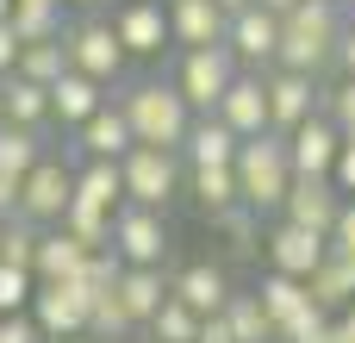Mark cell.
<instances>
[{
  "instance_id": "2e32d148",
  "label": "cell",
  "mask_w": 355,
  "mask_h": 343,
  "mask_svg": "<svg viewBox=\"0 0 355 343\" xmlns=\"http://www.w3.org/2000/svg\"><path fill=\"white\" fill-rule=\"evenodd\" d=\"M324 256H331L324 237H312V231H300V225H287V219L268 231V262H275V275H287V281H306Z\"/></svg>"
},
{
  "instance_id": "277c9868",
  "label": "cell",
  "mask_w": 355,
  "mask_h": 343,
  "mask_svg": "<svg viewBox=\"0 0 355 343\" xmlns=\"http://www.w3.org/2000/svg\"><path fill=\"white\" fill-rule=\"evenodd\" d=\"M106 250H112L125 269H162V256H168V231H162V212H144V206H119V212H112V231H106Z\"/></svg>"
},
{
  "instance_id": "4316f807",
  "label": "cell",
  "mask_w": 355,
  "mask_h": 343,
  "mask_svg": "<svg viewBox=\"0 0 355 343\" xmlns=\"http://www.w3.org/2000/svg\"><path fill=\"white\" fill-rule=\"evenodd\" d=\"M218 319H225L231 343H275V325H268V312L256 306V294H231Z\"/></svg>"
},
{
  "instance_id": "5bb4252c",
  "label": "cell",
  "mask_w": 355,
  "mask_h": 343,
  "mask_svg": "<svg viewBox=\"0 0 355 343\" xmlns=\"http://www.w3.org/2000/svg\"><path fill=\"white\" fill-rule=\"evenodd\" d=\"M287 225H300V231H312V237H331V225H337V212H343V200H337V187L331 181H306V175H293V187H287Z\"/></svg>"
},
{
  "instance_id": "bcb514c9",
  "label": "cell",
  "mask_w": 355,
  "mask_h": 343,
  "mask_svg": "<svg viewBox=\"0 0 355 343\" xmlns=\"http://www.w3.org/2000/svg\"><path fill=\"white\" fill-rule=\"evenodd\" d=\"M12 6H62V0H12Z\"/></svg>"
},
{
  "instance_id": "681fc988",
  "label": "cell",
  "mask_w": 355,
  "mask_h": 343,
  "mask_svg": "<svg viewBox=\"0 0 355 343\" xmlns=\"http://www.w3.org/2000/svg\"><path fill=\"white\" fill-rule=\"evenodd\" d=\"M343 12H355V0H343Z\"/></svg>"
},
{
  "instance_id": "d4e9b609",
  "label": "cell",
  "mask_w": 355,
  "mask_h": 343,
  "mask_svg": "<svg viewBox=\"0 0 355 343\" xmlns=\"http://www.w3.org/2000/svg\"><path fill=\"white\" fill-rule=\"evenodd\" d=\"M81 262H87V250L69 237V231H50L44 244H37V262H31V281H75L81 275Z\"/></svg>"
},
{
  "instance_id": "4dcf8cb0",
  "label": "cell",
  "mask_w": 355,
  "mask_h": 343,
  "mask_svg": "<svg viewBox=\"0 0 355 343\" xmlns=\"http://www.w3.org/2000/svg\"><path fill=\"white\" fill-rule=\"evenodd\" d=\"M62 69H69L62 37H56V44H25V50H19V62H12V75H25V81H37V87H50Z\"/></svg>"
},
{
  "instance_id": "8d00e7d4",
  "label": "cell",
  "mask_w": 355,
  "mask_h": 343,
  "mask_svg": "<svg viewBox=\"0 0 355 343\" xmlns=\"http://www.w3.org/2000/svg\"><path fill=\"white\" fill-rule=\"evenodd\" d=\"M324 119L343 131V137H355V81H343L337 94H331V106H324Z\"/></svg>"
},
{
  "instance_id": "d6a6232c",
  "label": "cell",
  "mask_w": 355,
  "mask_h": 343,
  "mask_svg": "<svg viewBox=\"0 0 355 343\" xmlns=\"http://www.w3.org/2000/svg\"><path fill=\"white\" fill-rule=\"evenodd\" d=\"M193 194H200V206L218 219V212L237 206V175H231V169H193Z\"/></svg>"
},
{
  "instance_id": "60d3db41",
  "label": "cell",
  "mask_w": 355,
  "mask_h": 343,
  "mask_svg": "<svg viewBox=\"0 0 355 343\" xmlns=\"http://www.w3.org/2000/svg\"><path fill=\"white\" fill-rule=\"evenodd\" d=\"M193 343H231L225 319H200V337H193Z\"/></svg>"
},
{
  "instance_id": "3957f363",
  "label": "cell",
  "mask_w": 355,
  "mask_h": 343,
  "mask_svg": "<svg viewBox=\"0 0 355 343\" xmlns=\"http://www.w3.org/2000/svg\"><path fill=\"white\" fill-rule=\"evenodd\" d=\"M119 112H125V125H131V144L168 150V156L187 144V125H193V112L181 106V94L162 87V81H137V87L119 100Z\"/></svg>"
},
{
  "instance_id": "8fae6325",
  "label": "cell",
  "mask_w": 355,
  "mask_h": 343,
  "mask_svg": "<svg viewBox=\"0 0 355 343\" xmlns=\"http://www.w3.org/2000/svg\"><path fill=\"white\" fill-rule=\"evenodd\" d=\"M106 25H112V37H119L125 56H162L168 50V12H162V0H125L119 19H106Z\"/></svg>"
},
{
  "instance_id": "44dd1931",
  "label": "cell",
  "mask_w": 355,
  "mask_h": 343,
  "mask_svg": "<svg viewBox=\"0 0 355 343\" xmlns=\"http://www.w3.org/2000/svg\"><path fill=\"white\" fill-rule=\"evenodd\" d=\"M50 119V94L25 75H6L0 81V125H19V131H37Z\"/></svg>"
},
{
  "instance_id": "4fadbf2b",
  "label": "cell",
  "mask_w": 355,
  "mask_h": 343,
  "mask_svg": "<svg viewBox=\"0 0 355 343\" xmlns=\"http://www.w3.org/2000/svg\"><path fill=\"white\" fill-rule=\"evenodd\" d=\"M212 119H218L231 137H256V131H268V94H262V75H231L225 100L212 106Z\"/></svg>"
},
{
  "instance_id": "ac0fdd59",
  "label": "cell",
  "mask_w": 355,
  "mask_h": 343,
  "mask_svg": "<svg viewBox=\"0 0 355 343\" xmlns=\"http://www.w3.org/2000/svg\"><path fill=\"white\" fill-rule=\"evenodd\" d=\"M50 119H62V125H87L106 100H100V81H87V75H75V69H62L50 87Z\"/></svg>"
},
{
  "instance_id": "ba28073f",
  "label": "cell",
  "mask_w": 355,
  "mask_h": 343,
  "mask_svg": "<svg viewBox=\"0 0 355 343\" xmlns=\"http://www.w3.org/2000/svg\"><path fill=\"white\" fill-rule=\"evenodd\" d=\"M87 287L81 281H50V287H37L31 294V325H37V337H87Z\"/></svg>"
},
{
  "instance_id": "8992f818",
  "label": "cell",
  "mask_w": 355,
  "mask_h": 343,
  "mask_svg": "<svg viewBox=\"0 0 355 343\" xmlns=\"http://www.w3.org/2000/svg\"><path fill=\"white\" fill-rule=\"evenodd\" d=\"M69 200H75V169L44 150L37 169L19 181V219H25V225H50V219L69 212Z\"/></svg>"
},
{
  "instance_id": "f6af8a7d",
  "label": "cell",
  "mask_w": 355,
  "mask_h": 343,
  "mask_svg": "<svg viewBox=\"0 0 355 343\" xmlns=\"http://www.w3.org/2000/svg\"><path fill=\"white\" fill-rule=\"evenodd\" d=\"M343 331H355V300H349V306H343Z\"/></svg>"
},
{
  "instance_id": "6da1fadb",
  "label": "cell",
  "mask_w": 355,
  "mask_h": 343,
  "mask_svg": "<svg viewBox=\"0 0 355 343\" xmlns=\"http://www.w3.org/2000/svg\"><path fill=\"white\" fill-rule=\"evenodd\" d=\"M231 175H237V200H243V212H275V206L287 200V187H293L287 137H275V131L243 137V144H237Z\"/></svg>"
},
{
  "instance_id": "b9f144b4",
  "label": "cell",
  "mask_w": 355,
  "mask_h": 343,
  "mask_svg": "<svg viewBox=\"0 0 355 343\" xmlns=\"http://www.w3.org/2000/svg\"><path fill=\"white\" fill-rule=\"evenodd\" d=\"M337 56H343V69H349V81H355V25L337 37Z\"/></svg>"
},
{
  "instance_id": "30bf717a",
  "label": "cell",
  "mask_w": 355,
  "mask_h": 343,
  "mask_svg": "<svg viewBox=\"0 0 355 343\" xmlns=\"http://www.w3.org/2000/svg\"><path fill=\"white\" fill-rule=\"evenodd\" d=\"M337 150H343V131H337L324 112H312L306 125L287 131V162H293V175H306V181H331Z\"/></svg>"
},
{
  "instance_id": "7a4b0ae2",
  "label": "cell",
  "mask_w": 355,
  "mask_h": 343,
  "mask_svg": "<svg viewBox=\"0 0 355 343\" xmlns=\"http://www.w3.org/2000/svg\"><path fill=\"white\" fill-rule=\"evenodd\" d=\"M337 37H343V0H300V6L281 19V50H275V62L293 69V75H312L324 56H337Z\"/></svg>"
},
{
  "instance_id": "83f0119b",
  "label": "cell",
  "mask_w": 355,
  "mask_h": 343,
  "mask_svg": "<svg viewBox=\"0 0 355 343\" xmlns=\"http://www.w3.org/2000/svg\"><path fill=\"white\" fill-rule=\"evenodd\" d=\"M256 306L268 312V325L281 331L287 319H300L306 312V281H287V275H268L262 287H256Z\"/></svg>"
},
{
  "instance_id": "cb8c5ba5",
  "label": "cell",
  "mask_w": 355,
  "mask_h": 343,
  "mask_svg": "<svg viewBox=\"0 0 355 343\" xmlns=\"http://www.w3.org/2000/svg\"><path fill=\"white\" fill-rule=\"evenodd\" d=\"M75 206H87V212H119L125 206V181H119V162H87L81 175H75Z\"/></svg>"
},
{
  "instance_id": "9c48e42d",
  "label": "cell",
  "mask_w": 355,
  "mask_h": 343,
  "mask_svg": "<svg viewBox=\"0 0 355 343\" xmlns=\"http://www.w3.org/2000/svg\"><path fill=\"white\" fill-rule=\"evenodd\" d=\"M62 56H69V69L87 75V81H112V75L125 69V50H119V37H112L106 19H87V25H75V31H62Z\"/></svg>"
},
{
  "instance_id": "836d02e7",
  "label": "cell",
  "mask_w": 355,
  "mask_h": 343,
  "mask_svg": "<svg viewBox=\"0 0 355 343\" xmlns=\"http://www.w3.org/2000/svg\"><path fill=\"white\" fill-rule=\"evenodd\" d=\"M150 325H156V343H193V337H200V319H193V312H187L175 294H168V300L150 312Z\"/></svg>"
},
{
  "instance_id": "7c38bea8",
  "label": "cell",
  "mask_w": 355,
  "mask_h": 343,
  "mask_svg": "<svg viewBox=\"0 0 355 343\" xmlns=\"http://www.w3.org/2000/svg\"><path fill=\"white\" fill-rule=\"evenodd\" d=\"M225 50L243 56V62H275V50H281V19H275L268 6L250 0L243 12L225 19Z\"/></svg>"
},
{
  "instance_id": "e0dca14e",
  "label": "cell",
  "mask_w": 355,
  "mask_h": 343,
  "mask_svg": "<svg viewBox=\"0 0 355 343\" xmlns=\"http://www.w3.org/2000/svg\"><path fill=\"white\" fill-rule=\"evenodd\" d=\"M168 44H181V50L225 44V12L212 0H168Z\"/></svg>"
},
{
  "instance_id": "ee69618b",
  "label": "cell",
  "mask_w": 355,
  "mask_h": 343,
  "mask_svg": "<svg viewBox=\"0 0 355 343\" xmlns=\"http://www.w3.org/2000/svg\"><path fill=\"white\" fill-rule=\"evenodd\" d=\"M212 6H218V12H225V19H231V12H243V6H250V0H212Z\"/></svg>"
},
{
  "instance_id": "d590c367",
  "label": "cell",
  "mask_w": 355,
  "mask_h": 343,
  "mask_svg": "<svg viewBox=\"0 0 355 343\" xmlns=\"http://www.w3.org/2000/svg\"><path fill=\"white\" fill-rule=\"evenodd\" d=\"M324 250H331L337 262H355V200H343V212H337V225H331Z\"/></svg>"
},
{
  "instance_id": "484cf974",
  "label": "cell",
  "mask_w": 355,
  "mask_h": 343,
  "mask_svg": "<svg viewBox=\"0 0 355 343\" xmlns=\"http://www.w3.org/2000/svg\"><path fill=\"white\" fill-rule=\"evenodd\" d=\"M112 294H119L125 319H150V312L168 300V287H162V269H119Z\"/></svg>"
},
{
  "instance_id": "7402d4cb",
  "label": "cell",
  "mask_w": 355,
  "mask_h": 343,
  "mask_svg": "<svg viewBox=\"0 0 355 343\" xmlns=\"http://www.w3.org/2000/svg\"><path fill=\"white\" fill-rule=\"evenodd\" d=\"M81 150H87V162H119V156L131 150V125H125V112H119V106H100V112L81 125Z\"/></svg>"
},
{
  "instance_id": "1f68e13d",
  "label": "cell",
  "mask_w": 355,
  "mask_h": 343,
  "mask_svg": "<svg viewBox=\"0 0 355 343\" xmlns=\"http://www.w3.org/2000/svg\"><path fill=\"white\" fill-rule=\"evenodd\" d=\"M37 244H44L37 225H25V219H6V225H0V262H6V269H25V275H31Z\"/></svg>"
},
{
  "instance_id": "603a6c76",
  "label": "cell",
  "mask_w": 355,
  "mask_h": 343,
  "mask_svg": "<svg viewBox=\"0 0 355 343\" xmlns=\"http://www.w3.org/2000/svg\"><path fill=\"white\" fill-rule=\"evenodd\" d=\"M237 144H243V137H231L212 112L187 125V156H193V169H231V162H237Z\"/></svg>"
},
{
  "instance_id": "f1b7e54d",
  "label": "cell",
  "mask_w": 355,
  "mask_h": 343,
  "mask_svg": "<svg viewBox=\"0 0 355 343\" xmlns=\"http://www.w3.org/2000/svg\"><path fill=\"white\" fill-rule=\"evenodd\" d=\"M12 37H19V50L25 44H56L62 37V6H12Z\"/></svg>"
},
{
  "instance_id": "e575fe53",
  "label": "cell",
  "mask_w": 355,
  "mask_h": 343,
  "mask_svg": "<svg viewBox=\"0 0 355 343\" xmlns=\"http://www.w3.org/2000/svg\"><path fill=\"white\" fill-rule=\"evenodd\" d=\"M31 294H37V281H31L25 269H6V262H0V319L25 312V306H31Z\"/></svg>"
},
{
  "instance_id": "5b68a950",
  "label": "cell",
  "mask_w": 355,
  "mask_h": 343,
  "mask_svg": "<svg viewBox=\"0 0 355 343\" xmlns=\"http://www.w3.org/2000/svg\"><path fill=\"white\" fill-rule=\"evenodd\" d=\"M231 75H237L231 50H225V44H206V50H187V56H181V81H175V94H181V106H187V112H200V119H206V112L225 100Z\"/></svg>"
},
{
  "instance_id": "7bdbcfd3",
  "label": "cell",
  "mask_w": 355,
  "mask_h": 343,
  "mask_svg": "<svg viewBox=\"0 0 355 343\" xmlns=\"http://www.w3.org/2000/svg\"><path fill=\"white\" fill-rule=\"evenodd\" d=\"M256 6H268V12H275V19H287V12H293V6H300V0H256Z\"/></svg>"
},
{
  "instance_id": "9a60e30c",
  "label": "cell",
  "mask_w": 355,
  "mask_h": 343,
  "mask_svg": "<svg viewBox=\"0 0 355 343\" xmlns=\"http://www.w3.org/2000/svg\"><path fill=\"white\" fill-rule=\"evenodd\" d=\"M262 94H268V131H275V137H287L293 125H306V119L318 112V106H312V94H318V87H312V75L281 69L275 81H262Z\"/></svg>"
},
{
  "instance_id": "d6986e66",
  "label": "cell",
  "mask_w": 355,
  "mask_h": 343,
  "mask_svg": "<svg viewBox=\"0 0 355 343\" xmlns=\"http://www.w3.org/2000/svg\"><path fill=\"white\" fill-rule=\"evenodd\" d=\"M168 294H175V300H181L193 319H218V312H225V300H231V294H225V275H218L212 262H193V269H181V281H175Z\"/></svg>"
},
{
  "instance_id": "7dc6e473",
  "label": "cell",
  "mask_w": 355,
  "mask_h": 343,
  "mask_svg": "<svg viewBox=\"0 0 355 343\" xmlns=\"http://www.w3.org/2000/svg\"><path fill=\"white\" fill-rule=\"evenodd\" d=\"M0 19H12V0H0Z\"/></svg>"
},
{
  "instance_id": "c3c4849f",
  "label": "cell",
  "mask_w": 355,
  "mask_h": 343,
  "mask_svg": "<svg viewBox=\"0 0 355 343\" xmlns=\"http://www.w3.org/2000/svg\"><path fill=\"white\" fill-rule=\"evenodd\" d=\"M62 343H94V337H62Z\"/></svg>"
},
{
  "instance_id": "f546056e",
  "label": "cell",
  "mask_w": 355,
  "mask_h": 343,
  "mask_svg": "<svg viewBox=\"0 0 355 343\" xmlns=\"http://www.w3.org/2000/svg\"><path fill=\"white\" fill-rule=\"evenodd\" d=\"M37 156H44V144H37V131H19V125H0V175H12V181H25V175L37 169Z\"/></svg>"
},
{
  "instance_id": "74e56055",
  "label": "cell",
  "mask_w": 355,
  "mask_h": 343,
  "mask_svg": "<svg viewBox=\"0 0 355 343\" xmlns=\"http://www.w3.org/2000/svg\"><path fill=\"white\" fill-rule=\"evenodd\" d=\"M331 187H337V194H355V137H343V150H337V162H331Z\"/></svg>"
},
{
  "instance_id": "52a82bcc",
  "label": "cell",
  "mask_w": 355,
  "mask_h": 343,
  "mask_svg": "<svg viewBox=\"0 0 355 343\" xmlns=\"http://www.w3.org/2000/svg\"><path fill=\"white\" fill-rule=\"evenodd\" d=\"M119 181H125V206L162 212L168 194H175V156H168V150H144V144H131V150L119 156Z\"/></svg>"
},
{
  "instance_id": "ffe728a7",
  "label": "cell",
  "mask_w": 355,
  "mask_h": 343,
  "mask_svg": "<svg viewBox=\"0 0 355 343\" xmlns=\"http://www.w3.org/2000/svg\"><path fill=\"white\" fill-rule=\"evenodd\" d=\"M349 300H355V262L324 256V262L306 275V306H312V312H343Z\"/></svg>"
},
{
  "instance_id": "f35d334b",
  "label": "cell",
  "mask_w": 355,
  "mask_h": 343,
  "mask_svg": "<svg viewBox=\"0 0 355 343\" xmlns=\"http://www.w3.org/2000/svg\"><path fill=\"white\" fill-rule=\"evenodd\" d=\"M0 343H44V337H37V325L25 312H12V319H0Z\"/></svg>"
},
{
  "instance_id": "ab89813d",
  "label": "cell",
  "mask_w": 355,
  "mask_h": 343,
  "mask_svg": "<svg viewBox=\"0 0 355 343\" xmlns=\"http://www.w3.org/2000/svg\"><path fill=\"white\" fill-rule=\"evenodd\" d=\"M12 62H19V37H12V25L0 19V75H6Z\"/></svg>"
}]
</instances>
